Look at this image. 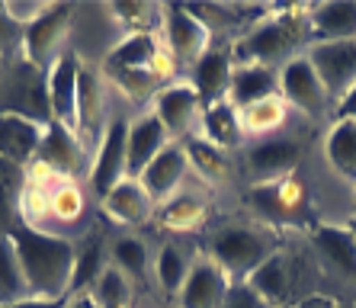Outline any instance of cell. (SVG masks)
Listing matches in <instances>:
<instances>
[{
	"mask_svg": "<svg viewBox=\"0 0 356 308\" xmlns=\"http://www.w3.org/2000/svg\"><path fill=\"white\" fill-rule=\"evenodd\" d=\"M244 202L254 209V216L264 218L266 228H312L318 225L312 200L298 177H282L270 184H254L244 193Z\"/></svg>",
	"mask_w": 356,
	"mask_h": 308,
	"instance_id": "obj_4",
	"label": "cell"
},
{
	"mask_svg": "<svg viewBox=\"0 0 356 308\" xmlns=\"http://www.w3.org/2000/svg\"><path fill=\"white\" fill-rule=\"evenodd\" d=\"M65 308H97V302L90 295H74V299H67Z\"/></svg>",
	"mask_w": 356,
	"mask_h": 308,
	"instance_id": "obj_48",
	"label": "cell"
},
{
	"mask_svg": "<svg viewBox=\"0 0 356 308\" xmlns=\"http://www.w3.org/2000/svg\"><path fill=\"white\" fill-rule=\"evenodd\" d=\"M67 299H33V295H26L19 302H10V305H0V308H65Z\"/></svg>",
	"mask_w": 356,
	"mask_h": 308,
	"instance_id": "obj_46",
	"label": "cell"
},
{
	"mask_svg": "<svg viewBox=\"0 0 356 308\" xmlns=\"http://www.w3.org/2000/svg\"><path fill=\"white\" fill-rule=\"evenodd\" d=\"M109 13L119 19V26L129 29V35H154L158 23H164V7L145 0H116Z\"/></svg>",
	"mask_w": 356,
	"mask_h": 308,
	"instance_id": "obj_32",
	"label": "cell"
},
{
	"mask_svg": "<svg viewBox=\"0 0 356 308\" xmlns=\"http://www.w3.org/2000/svg\"><path fill=\"white\" fill-rule=\"evenodd\" d=\"M340 302H334L331 295H308V299H302L296 308H337Z\"/></svg>",
	"mask_w": 356,
	"mask_h": 308,
	"instance_id": "obj_47",
	"label": "cell"
},
{
	"mask_svg": "<svg viewBox=\"0 0 356 308\" xmlns=\"http://www.w3.org/2000/svg\"><path fill=\"white\" fill-rule=\"evenodd\" d=\"M26 190V167L0 158V234L19 222V196Z\"/></svg>",
	"mask_w": 356,
	"mask_h": 308,
	"instance_id": "obj_29",
	"label": "cell"
},
{
	"mask_svg": "<svg viewBox=\"0 0 356 308\" xmlns=\"http://www.w3.org/2000/svg\"><path fill=\"white\" fill-rule=\"evenodd\" d=\"M222 308H270V305H266L248 283H232V289H228V295H225Z\"/></svg>",
	"mask_w": 356,
	"mask_h": 308,
	"instance_id": "obj_43",
	"label": "cell"
},
{
	"mask_svg": "<svg viewBox=\"0 0 356 308\" xmlns=\"http://www.w3.org/2000/svg\"><path fill=\"white\" fill-rule=\"evenodd\" d=\"M353 200H356V186H353Z\"/></svg>",
	"mask_w": 356,
	"mask_h": 308,
	"instance_id": "obj_51",
	"label": "cell"
},
{
	"mask_svg": "<svg viewBox=\"0 0 356 308\" xmlns=\"http://www.w3.org/2000/svg\"><path fill=\"white\" fill-rule=\"evenodd\" d=\"M312 244H315V250L334 273L356 279V238L347 225H324V222H318L312 228Z\"/></svg>",
	"mask_w": 356,
	"mask_h": 308,
	"instance_id": "obj_22",
	"label": "cell"
},
{
	"mask_svg": "<svg viewBox=\"0 0 356 308\" xmlns=\"http://www.w3.org/2000/svg\"><path fill=\"white\" fill-rule=\"evenodd\" d=\"M26 299V276L10 234H0V305Z\"/></svg>",
	"mask_w": 356,
	"mask_h": 308,
	"instance_id": "obj_34",
	"label": "cell"
},
{
	"mask_svg": "<svg viewBox=\"0 0 356 308\" xmlns=\"http://www.w3.org/2000/svg\"><path fill=\"white\" fill-rule=\"evenodd\" d=\"M164 45L158 42V35H125L116 49L106 55L103 61V74L113 71H132V67H151Z\"/></svg>",
	"mask_w": 356,
	"mask_h": 308,
	"instance_id": "obj_26",
	"label": "cell"
},
{
	"mask_svg": "<svg viewBox=\"0 0 356 308\" xmlns=\"http://www.w3.org/2000/svg\"><path fill=\"white\" fill-rule=\"evenodd\" d=\"M324 154L334 170L356 186V122H334L324 142Z\"/></svg>",
	"mask_w": 356,
	"mask_h": 308,
	"instance_id": "obj_30",
	"label": "cell"
},
{
	"mask_svg": "<svg viewBox=\"0 0 356 308\" xmlns=\"http://www.w3.org/2000/svg\"><path fill=\"white\" fill-rule=\"evenodd\" d=\"M183 151H186V161H190L206 180H212V184H222L225 177L232 174V161H228V154H225L222 148H216L212 142H206L202 135L183 138Z\"/></svg>",
	"mask_w": 356,
	"mask_h": 308,
	"instance_id": "obj_31",
	"label": "cell"
},
{
	"mask_svg": "<svg viewBox=\"0 0 356 308\" xmlns=\"http://www.w3.org/2000/svg\"><path fill=\"white\" fill-rule=\"evenodd\" d=\"M209 257L225 270L232 283H244L254 270L282 248L280 234L266 225H225L209 234Z\"/></svg>",
	"mask_w": 356,
	"mask_h": 308,
	"instance_id": "obj_3",
	"label": "cell"
},
{
	"mask_svg": "<svg viewBox=\"0 0 356 308\" xmlns=\"http://www.w3.org/2000/svg\"><path fill=\"white\" fill-rule=\"evenodd\" d=\"M42 129L45 125L33 122V119L0 109V158L13 161L19 167H29L35 158V151H39Z\"/></svg>",
	"mask_w": 356,
	"mask_h": 308,
	"instance_id": "obj_21",
	"label": "cell"
},
{
	"mask_svg": "<svg viewBox=\"0 0 356 308\" xmlns=\"http://www.w3.org/2000/svg\"><path fill=\"white\" fill-rule=\"evenodd\" d=\"M71 17H74L71 3H49V10L23 29V49H19L23 61L49 74L51 65L61 58V42L71 29Z\"/></svg>",
	"mask_w": 356,
	"mask_h": 308,
	"instance_id": "obj_5",
	"label": "cell"
},
{
	"mask_svg": "<svg viewBox=\"0 0 356 308\" xmlns=\"http://www.w3.org/2000/svg\"><path fill=\"white\" fill-rule=\"evenodd\" d=\"M337 308H356V305H353V302H347V305H337Z\"/></svg>",
	"mask_w": 356,
	"mask_h": 308,
	"instance_id": "obj_50",
	"label": "cell"
},
{
	"mask_svg": "<svg viewBox=\"0 0 356 308\" xmlns=\"http://www.w3.org/2000/svg\"><path fill=\"white\" fill-rule=\"evenodd\" d=\"M209 216V206L193 193H174L161 209V228L167 232H199Z\"/></svg>",
	"mask_w": 356,
	"mask_h": 308,
	"instance_id": "obj_28",
	"label": "cell"
},
{
	"mask_svg": "<svg viewBox=\"0 0 356 308\" xmlns=\"http://www.w3.org/2000/svg\"><path fill=\"white\" fill-rule=\"evenodd\" d=\"M286 308H289V305H286Z\"/></svg>",
	"mask_w": 356,
	"mask_h": 308,
	"instance_id": "obj_52",
	"label": "cell"
},
{
	"mask_svg": "<svg viewBox=\"0 0 356 308\" xmlns=\"http://www.w3.org/2000/svg\"><path fill=\"white\" fill-rule=\"evenodd\" d=\"M308 26L315 42H347L356 39V3L350 0H327L308 7Z\"/></svg>",
	"mask_w": 356,
	"mask_h": 308,
	"instance_id": "obj_24",
	"label": "cell"
},
{
	"mask_svg": "<svg viewBox=\"0 0 356 308\" xmlns=\"http://www.w3.org/2000/svg\"><path fill=\"white\" fill-rule=\"evenodd\" d=\"M23 49V26L13 23L7 7L0 3V55H13Z\"/></svg>",
	"mask_w": 356,
	"mask_h": 308,
	"instance_id": "obj_42",
	"label": "cell"
},
{
	"mask_svg": "<svg viewBox=\"0 0 356 308\" xmlns=\"http://www.w3.org/2000/svg\"><path fill=\"white\" fill-rule=\"evenodd\" d=\"M103 244L97 238H87V241L77 248V257H74V270H71V289L67 295H87L93 289L99 276H103Z\"/></svg>",
	"mask_w": 356,
	"mask_h": 308,
	"instance_id": "obj_33",
	"label": "cell"
},
{
	"mask_svg": "<svg viewBox=\"0 0 356 308\" xmlns=\"http://www.w3.org/2000/svg\"><path fill=\"white\" fill-rule=\"evenodd\" d=\"M154 116L167 129L170 138H190L193 125L202 116V103H199L196 90L186 83H170L154 97Z\"/></svg>",
	"mask_w": 356,
	"mask_h": 308,
	"instance_id": "obj_15",
	"label": "cell"
},
{
	"mask_svg": "<svg viewBox=\"0 0 356 308\" xmlns=\"http://www.w3.org/2000/svg\"><path fill=\"white\" fill-rule=\"evenodd\" d=\"M0 109L3 113H17V116L33 119L39 125L51 122V106H49V74L33 67L29 61H19L10 71V87L0 97Z\"/></svg>",
	"mask_w": 356,
	"mask_h": 308,
	"instance_id": "obj_6",
	"label": "cell"
},
{
	"mask_svg": "<svg viewBox=\"0 0 356 308\" xmlns=\"http://www.w3.org/2000/svg\"><path fill=\"white\" fill-rule=\"evenodd\" d=\"M87 295L97 302V308H129V305H132V289H129V279H125L116 267L103 270V276L93 283V289L87 292Z\"/></svg>",
	"mask_w": 356,
	"mask_h": 308,
	"instance_id": "obj_38",
	"label": "cell"
},
{
	"mask_svg": "<svg viewBox=\"0 0 356 308\" xmlns=\"http://www.w3.org/2000/svg\"><path fill=\"white\" fill-rule=\"evenodd\" d=\"M83 61L77 51H61V58L49 71V106L51 119L77 132V87H81Z\"/></svg>",
	"mask_w": 356,
	"mask_h": 308,
	"instance_id": "obj_13",
	"label": "cell"
},
{
	"mask_svg": "<svg viewBox=\"0 0 356 308\" xmlns=\"http://www.w3.org/2000/svg\"><path fill=\"white\" fill-rule=\"evenodd\" d=\"M33 164L55 177H61V180H74L83 167H87V148H83V142L77 138V132H71L67 125L51 119V122L42 129V142H39V151H35Z\"/></svg>",
	"mask_w": 356,
	"mask_h": 308,
	"instance_id": "obj_7",
	"label": "cell"
},
{
	"mask_svg": "<svg viewBox=\"0 0 356 308\" xmlns=\"http://www.w3.org/2000/svg\"><path fill=\"white\" fill-rule=\"evenodd\" d=\"M202 138H206V142H212L216 148H222V151L238 148L241 138H244L241 113L228 100L202 109Z\"/></svg>",
	"mask_w": 356,
	"mask_h": 308,
	"instance_id": "obj_27",
	"label": "cell"
},
{
	"mask_svg": "<svg viewBox=\"0 0 356 308\" xmlns=\"http://www.w3.org/2000/svg\"><path fill=\"white\" fill-rule=\"evenodd\" d=\"M125 148H129V122L125 119H113L106 125V132L97 145L90 164V186L99 200L106 196L116 184L125 180Z\"/></svg>",
	"mask_w": 356,
	"mask_h": 308,
	"instance_id": "obj_10",
	"label": "cell"
},
{
	"mask_svg": "<svg viewBox=\"0 0 356 308\" xmlns=\"http://www.w3.org/2000/svg\"><path fill=\"white\" fill-rule=\"evenodd\" d=\"M109 81L116 83L119 90L129 97V100H154L161 90H164V81H161L151 67H132V71H113V74H106Z\"/></svg>",
	"mask_w": 356,
	"mask_h": 308,
	"instance_id": "obj_36",
	"label": "cell"
},
{
	"mask_svg": "<svg viewBox=\"0 0 356 308\" xmlns=\"http://www.w3.org/2000/svg\"><path fill=\"white\" fill-rule=\"evenodd\" d=\"M151 206H154V202H151V196L145 193V186H141L138 180H129V177L103 196V212H106L113 222H119V225H132V228L141 225V222H148Z\"/></svg>",
	"mask_w": 356,
	"mask_h": 308,
	"instance_id": "obj_25",
	"label": "cell"
},
{
	"mask_svg": "<svg viewBox=\"0 0 356 308\" xmlns=\"http://www.w3.org/2000/svg\"><path fill=\"white\" fill-rule=\"evenodd\" d=\"M161 26H164L167 51L174 55V61L196 65L209 51L212 35H209V29L196 17H190V10L183 3H164V23Z\"/></svg>",
	"mask_w": 356,
	"mask_h": 308,
	"instance_id": "obj_11",
	"label": "cell"
},
{
	"mask_svg": "<svg viewBox=\"0 0 356 308\" xmlns=\"http://www.w3.org/2000/svg\"><path fill=\"white\" fill-rule=\"evenodd\" d=\"M280 97L312 119L327 116V109H331V103H334L331 93L324 90L321 77L315 74V67H312V61H308L305 55H296V58L280 71Z\"/></svg>",
	"mask_w": 356,
	"mask_h": 308,
	"instance_id": "obj_8",
	"label": "cell"
},
{
	"mask_svg": "<svg viewBox=\"0 0 356 308\" xmlns=\"http://www.w3.org/2000/svg\"><path fill=\"white\" fill-rule=\"evenodd\" d=\"M347 228L353 232V238H356V212H353V218H350V225H347Z\"/></svg>",
	"mask_w": 356,
	"mask_h": 308,
	"instance_id": "obj_49",
	"label": "cell"
},
{
	"mask_svg": "<svg viewBox=\"0 0 356 308\" xmlns=\"http://www.w3.org/2000/svg\"><path fill=\"white\" fill-rule=\"evenodd\" d=\"M190 10V17H196L199 23L212 33H232V29H244L238 17V3H183Z\"/></svg>",
	"mask_w": 356,
	"mask_h": 308,
	"instance_id": "obj_39",
	"label": "cell"
},
{
	"mask_svg": "<svg viewBox=\"0 0 356 308\" xmlns=\"http://www.w3.org/2000/svg\"><path fill=\"white\" fill-rule=\"evenodd\" d=\"M280 97V74L273 67L264 65H234L232 71V90H228V103L234 109H248L257 106L264 100Z\"/></svg>",
	"mask_w": 356,
	"mask_h": 308,
	"instance_id": "obj_20",
	"label": "cell"
},
{
	"mask_svg": "<svg viewBox=\"0 0 356 308\" xmlns=\"http://www.w3.org/2000/svg\"><path fill=\"white\" fill-rule=\"evenodd\" d=\"M232 51H212L209 49L202 58L193 65V90H196L202 109L216 106V103L228 100V90H232Z\"/></svg>",
	"mask_w": 356,
	"mask_h": 308,
	"instance_id": "obj_19",
	"label": "cell"
},
{
	"mask_svg": "<svg viewBox=\"0 0 356 308\" xmlns=\"http://www.w3.org/2000/svg\"><path fill=\"white\" fill-rule=\"evenodd\" d=\"M193 260L183 254L177 244H164L158 254V283L167 295H180L186 276H190Z\"/></svg>",
	"mask_w": 356,
	"mask_h": 308,
	"instance_id": "obj_37",
	"label": "cell"
},
{
	"mask_svg": "<svg viewBox=\"0 0 356 308\" xmlns=\"http://www.w3.org/2000/svg\"><path fill=\"white\" fill-rule=\"evenodd\" d=\"M7 7V13L13 17V23H19L26 29L29 23H35V19L49 10V3H19V0H10V3H3Z\"/></svg>",
	"mask_w": 356,
	"mask_h": 308,
	"instance_id": "obj_44",
	"label": "cell"
},
{
	"mask_svg": "<svg viewBox=\"0 0 356 308\" xmlns=\"http://www.w3.org/2000/svg\"><path fill=\"white\" fill-rule=\"evenodd\" d=\"M83 212V193L74 180H61L49 196V216L61 218V222H74Z\"/></svg>",
	"mask_w": 356,
	"mask_h": 308,
	"instance_id": "obj_41",
	"label": "cell"
},
{
	"mask_svg": "<svg viewBox=\"0 0 356 308\" xmlns=\"http://www.w3.org/2000/svg\"><path fill=\"white\" fill-rule=\"evenodd\" d=\"M312 42V26H308V7H276L273 17L254 26L234 42L232 61L238 65H289L296 51Z\"/></svg>",
	"mask_w": 356,
	"mask_h": 308,
	"instance_id": "obj_2",
	"label": "cell"
},
{
	"mask_svg": "<svg viewBox=\"0 0 356 308\" xmlns=\"http://www.w3.org/2000/svg\"><path fill=\"white\" fill-rule=\"evenodd\" d=\"M170 145V135L161 125V119L151 113V116H141L129 125V148H125V177L129 180H138L145 174V167L158 158L161 151Z\"/></svg>",
	"mask_w": 356,
	"mask_h": 308,
	"instance_id": "obj_17",
	"label": "cell"
},
{
	"mask_svg": "<svg viewBox=\"0 0 356 308\" xmlns=\"http://www.w3.org/2000/svg\"><path fill=\"white\" fill-rule=\"evenodd\" d=\"M228 289H232V279L225 276V270L212 257H199L193 260L177 302L180 308H222Z\"/></svg>",
	"mask_w": 356,
	"mask_h": 308,
	"instance_id": "obj_14",
	"label": "cell"
},
{
	"mask_svg": "<svg viewBox=\"0 0 356 308\" xmlns=\"http://www.w3.org/2000/svg\"><path fill=\"white\" fill-rule=\"evenodd\" d=\"M103 116H106V81L99 77V71L83 65L81 87H77V135H81L83 148L99 145L103 132H106Z\"/></svg>",
	"mask_w": 356,
	"mask_h": 308,
	"instance_id": "obj_16",
	"label": "cell"
},
{
	"mask_svg": "<svg viewBox=\"0 0 356 308\" xmlns=\"http://www.w3.org/2000/svg\"><path fill=\"white\" fill-rule=\"evenodd\" d=\"M315 74L321 77L331 100H340L356 83V39L347 42H312L305 51Z\"/></svg>",
	"mask_w": 356,
	"mask_h": 308,
	"instance_id": "obj_9",
	"label": "cell"
},
{
	"mask_svg": "<svg viewBox=\"0 0 356 308\" xmlns=\"http://www.w3.org/2000/svg\"><path fill=\"white\" fill-rule=\"evenodd\" d=\"M286 122V100L282 97H273V100H264L257 106H248L241 109V125L244 132H257V135H266L280 129Z\"/></svg>",
	"mask_w": 356,
	"mask_h": 308,
	"instance_id": "obj_40",
	"label": "cell"
},
{
	"mask_svg": "<svg viewBox=\"0 0 356 308\" xmlns=\"http://www.w3.org/2000/svg\"><path fill=\"white\" fill-rule=\"evenodd\" d=\"M334 122H356V83L337 100V109H334Z\"/></svg>",
	"mask_w": 356,
	"mask_h": 308,
	"instance_id": "obj_45",
	"label": "cell"
},
{
	"mask_svg": "<svg viewBox=\"0 0 356 308\" xmlns=\"http://www.w3.org/2000/svg\"><path fill=\"white\" fill-rule=\"evenodd\" d=\"M186 151L183 142H170L158 158L145 167V174L138 177V184L145 186V193L151 196V202H167L177 193V186L183 184L186 177Z\"/></svg>",
	"mask_w": 356,
	"mask_h": 308,
	"instance_id": "obj_18",
	"label": "cell"
},
{
	"mask_svg": "<svg viewBox=\"0 0 356 308\" xmlns=\"http://www.w3.org/2000/svg\"><path fill=\"white\" fill-rule=\"evenodd\" d=\"M10 241L17 248L19 267L26 276V295L33 299H71V270L77 248L61 234H49L35 225L17 222L10 228Z\"/></svg>",
	"mask_w": 356,
	"mask_h": 308,
	"instance_id": "obj_1",
	"label": "cell"
},
{
	"mask_svg": "<svg viewBox=\"0 0 356 308\" xmlns=\"http://www.w3.org/2000/svg\"><path fill=\"white\" fill-rule=\"evenodd\" d=\"M113 260H116V270L125 279H135V283H145L148 276V248L141 238L135 234H125L113 244Z\"/></svg>",
	"mask_w": 356,
	"mask_h": 308,
	"instance_id": "obj_35",
	"label": "cell"
},
{
	"mask_svg": "<svg viewBox=\"0 0 356 308\" xmlns=\"http://www.w3.org/2000/svg\"><path fill=\"white\" fill-rule=\"evenodd\" d=\"M244 283L257 292L270 308H286L289 305V292H292V260H289V254L280 248L273 257L264 260Z\"/></svg>",
	"mask_w": 356,
	"mask_h": 308,
	"instance_id": "obj_23",
	"label": "cell"
},
{
	"mask_svg": "<svg viewBox=\"0 0 356 308\" xmlns=\"http://www.w3.org/2000/svg\"><path fill=\"white\" fill-rule=\"evenodd\" d=\"M298 164H302V142L298 138H264L248 151V170L254 177V184H270V180H282V177H296Z\"/></svg>",
	"mask_w": 356,
	"mask_h": 308,
	"instance_id": "obj_12",
	"label": "cell"
}]
</instances>
